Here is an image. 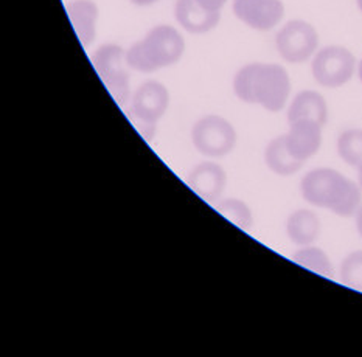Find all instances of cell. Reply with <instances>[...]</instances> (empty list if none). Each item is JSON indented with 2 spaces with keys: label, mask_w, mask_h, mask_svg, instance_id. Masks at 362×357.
Segmentation results:
<instances>
[{
  "label": "cell",
  "mask_w": 362,
  "mask_h": 357,
  "mask_svg": "<svg viewBox=\"0 0 362 357\" xmlns=\"http://www.w3.org/2000/svg\"><path fill=\"white\" fill-rule=\"evenodd\" d=\"M286 236L297 247L316 244L322 233V221L316 211L297 209L286 218Z\"/></svg>",
  "instance_id": "15"
},
{
  "label": "cell",
  "mask_w": 362,
  "mask_h": 357,
  "mask_svg": "<svg viewBox=\"0 0 362 357\" xmlns=\"http://www.w3.org/2000/svg\"><path fill=\"white\" fill-rule=\"evenodd\" d=\"M336 151L344 163L358 168L362 165V129L351 128L342 131L336 141Z\"/></svg>",
  "instance_id": "19"
},
{
  "label": "cell",
  "mask_w": 362,
  "mask_h": 357,
  "mask_svg": "<svg viewBox=\"0 0 362 357\" xmlns=\"http://www.w3.org/2000/svg\"><path fill=\"white\" fill-rule=\"evenodd\" d=\"M319 33L313 23L293 19L279 28L275 35V49L289 64H303L313 59L319 50Z\"/></svg>",
  "instance_id": "8"
},
{
  "label": "cell",
  "mask_w": 362,
  "mask_h": 357,
  "mask_svg": "<svg viewBox=\"0 0 362 357\" xmlns=\"http://www.w3.org/2000/svg\"><path fill=\"white\" fill-rule=\"evenodd\" d=\"M356 74H358V78L359 81L362 83V59L358 62V69H356Z\"/></svg>",
  "instance_id": "25"
},
{
  "label": "cell",
  "mask_w": 362,
  "mask_h": 357,
  "mask_svg": "<svg viewBox=\"0 0 362 357\" xmlns=\"http://www.w3.org/2000/svg\"><path fill=\"white\" fill-rule=\"evenodd\" d=\"M263 158L267 170L281 177L294 176L305 165L291 153L285 141V136H279L267 143Z\"/></svg>",
  "instance_id": "16"
},
{
  "label": "cell",
  "mask_w": 362,
  "mask_h": 357,
  "mask_svg": "<svg viewBox=\"0 0 362 357\" xmlns=\"http://www.w3.org/2000/svg\"><path fill=\"white\" fill-rule=\"evenodd\" d=\"M185 182L192 188V192L198 194L201 199L210 204H216L221 197H224L227 187V172L218 162L209 158V160L196 163L188 171Z\"/></svg>",
  "instance_id": "10"
},
{
  "label": "cell",
  "mask_w": 362,
  "mask_h": 357,
  "mask_svg": "<svg viewBox=\"0 0 362 357\" xmlns=\"http://www.w3.org/2000/svg\"><path fill=\"white\" fill-rule=\"evenodd\" d=\"M356 170H358V180H356V182H358V185H359L361 189H362V165H359Z\"/></svg>",
  "instance_id": "24"
},
{
  "label": "cell",
  "mask_w": 362,
  "mask_h": 357,
  "mask_svg": "<svg viewBox=\"0 0 362 357\" xmlns=\"http://www.w3.org/2000/svg\"><path fill=\"white\" fill-rule=\"evenodd\" d=\"M193 148L204 157L218 160L233 153L238 145V132L226 117L209 114L198 118L192 126Z\"/></svg>",
  "instance_id": "6"
},
{
  "label": "cell",
  "mask_w": 362,
  "mask_h": 357,
  "mask_svg": "<svg viewBox=\"0 0 362 357\" xmlns=\"http://www.w3.org/2000/svg\"><path fill=\"white\" fill-rule=\"evenodd\" d=\"M339 280L347 288L362 292V250L345 255L339 266Z\"/></svg>",
  "instance_id": "20"
},
{
  "label": "cell",
  "mask_w": 362,
  "mask_h": 357,
  "mask_svg": "<svg viewBox=\"0 0 362 357\" xmlns=\"http://www.w3.org/2000/svg\"><path fill=\"white\" fill-rule=\"evenodd\" d=\"M66 11L78 41L84 49H89L95 42L98 31L100 8L97 2L95 0H70L66 5Z\"/></svg>",
  "instance_id": "13"
},
{
  "label": "cell",
  "mask_w": 362,
  "mask_h": 357,
  "mask_svg": "<svg viewBox=\"0 0 362 357\" xmlns=\"http://www.w3.org/2000/svg\"><path fill=\"white\" fill-rule=\"evenodd\" d=\"M355 224H356V230H358L359 236L362 238V205L359 207L358 213L355 214Z\"/></svg>",
  "instance_id": "23"
},
{
  "label": "cell",
  "mask_w": 362,
  "mask_h": 357,
  "mask_svg": "<svg viewBox=\"0 0 362 357\" xmlns=\"http://www.w3.org/2000/svg\"><path fill=\"white\" fill-rule=\"evenodd\" d=\"M185 49V39L180 30L160 23L126 49V62L137 74H156L176 66L184 58Z\"/></svg>",
  "instance_id": "3"
},
{
  "label": "cell",
  "mask_w": 362,
  "mask_h": 357,
  "mask_svg": "<svg viewBox=\"0 0 362 357\" xmlns=\"http://www.w3.org/2000/svg\"><path fill=\"white\" fill-rule=\"evenodd\" d=\"M90 62L117 105L120 107L128 106L132 90L126 49L114 42L101 44L90 54Z\"/></svg>",
  "instance_id": "5"
},
{
  "label": "cell",
  "mask_w": 362,
  "mask_h": 357,
  "mask_svg": "<svg viewBox=\"0 0 362 357\" xmlns=\"http://www.w3.org/2000/svg\"><path fill=\"white\" fill-rule=\"evenodd\" d=\"M175 19L180 30L190 35H207L221 22V13H211L196 0H176Z\"/></svg>",
  "instance_id": "12"
},
{
  "label": "cell",
  "mask_w": 362,
  "mask_h": 357,
  "mask_svg": "<svg viewBox=\"0 0 362 357\" xmlns=\"http://www.w3.org/2000/svg\"><path fill=\"white\" fill-rule=\"evenodd\" d=\"M289 129L285 136V141L291 153L298 160L306 163L316 156L324 141V126L310 120H298L288 123Z\"/></svg>",
  "instance_id": "11"
},
{
  "label": "cell",
  "mask_w": 362,
  "mask_h": 357,
  "mask_svg": "<svg viewBox=\"0 0 362 357\" xmlns=\"http://www.w3.org/2000/svg\"><path fill=\"white\" fill-rule=\"evenodd\" d=\"M358 61L349 49L342 45L322 47L311 59V75L325 89H339L355 76Z\"/></svg>",
  "instance_id": "7"
},
{
  "label": "cell",
  "mask_w": 362,
  "mask_h": 357,
  "mask_svg": "<svg viewBox=\"0 0 362 357\" xmlns=\"http://www.w3.org/2000/svg\"><path fill=\"white\" fill-rule=\"evenodd\" d=\"M356 5H358V8H359V11L362 13V0H356Z\"/></svg>",
  "instance_id": "26"
},
{
  "label": "cell",
  "mask_w": 362,
  "mask_h": 357,
  "mask_svg": "<svg viewBox=\"0 0 362 357\" xmlns=\"http://www.w3.org/2000/svg\"><path fill=\"white\" fill-rule=\"evenodd\" d=\"M293 261L296 264L302 266L306 271H311L317 274L324 279H334V266L329 259L328 253L317 247V245H303V247H297V250L293 253Z\"/></svg>",
  "instance_id": "17"
},
{
  "label": "cell",
  "mask_w": 362,
  "mask_h": 357,
  "mask_svg": "<svg viewBox=\"0 0 362 357\" xmlns=\"http://www.w3.org/2000/svg\"><path fill=\"white\" fill-rule=\"evenodd\" d=\"M288 123L310 120L325 126L328 122V105L324 95L316 90H300L289 101L286 110Z\"/></svg>",
  "instance_id": "14"
},
{
  "label": "cell",
  "mask_w": 362,
  "mask_h": 357,
  "mask_svg": "<svg viewBox=\"0 0 362 357\" xmlns=\"http://www.w3.org/2000/svg\"><path fill=\"white\" fill-rule=\"evenodd\" d=\"M171 95L168 87L157 79H146L132 90L128 112L145 139H151L165 114L168 112Z\"/></svg>",
  "instance_id": "4"
},
{
  "label": "cell",
  "mask_w": 362,
  "mask_h": 357,
  "mask_svg": "<svg viewBox=\"0 0 362 357\" xmlns=\"http://www.w3.org/2000/svg\"><path fill=\"white\" fill-rule=\"evenodd\" d=\"M160 0H129V4L139 8H146V6H153L156 4H159Z\"/></svg>",
  "instance_id": "22"
},
{
  "label": "cell",
  "mask_w": 362,
  "mask_h": 357,
  "mask_svg": "<svg viewBox=\"0 0 362 357\" xmlns=\"http://www.w3.org/2000/svg\"><path fill=\"white\" fill-rule=\"evenodd\" d=\"M235 97L246 105L263 107L267 112H281L289 105L291 76L277 62H249L233 75Z\"/></svg>",
  "instance_id": "1"
},
{
  "label": "cell",
  "mask_w": 362,
  "mask_h": 357,
  "mask_svg": "<svg viewBox=\"0 0 362 357\" xmlns=\"http://www.w3.org/2000/svg\"><path fill=\"white\" fill-rule=\"evenodd\" d=\"M202 8L211 13H221L223 8L227 5L229 0H196Z\"/></svg>",
  "instance_id": "21"
},
{
  "label": "cell",
  "mask_w": 362,
  "mask_h": 357,
  "mask_svg": "<svg viewBox=\"0 0 362 357\" xmlns=\"http://www.w3.org/2000/svg\"><path fill=\"white\" fill-rule=\"evenodd\" d=\"M232 11L246 27L267 33L285 18V4L283 0H233Z\"/></svg>",
  "instance_id": "9"
},
{
  "label": "cell",
  "mask_w": 362,
  "mask_h": 357,
  "mask_svg": "<svg viewBox=\"0 0 362 357\" xmlns=\"http://www.w3.org/2000/svg\"><path fill=\"white\" fill-rule=\"evenodd\" d=\"M300 194L311 207L327 210L341 218H351L362 205V189L341 171L322 166L305 174Z\"/></svg>",
  "instance_id": "2"
},
{
  "label": "cell",
  "mask_w": 362,
  "mask_h": 357,
  "mask_svg": "<svg viewBox=\"0 0 362 357\" xmlns=\"http://www.w3.org/2000/svg\"><path fill=\"white\" fill-rule=\"evenodd\" d=\"M216 211L224 216L233 226L241 228L243 232H249L254 227V213L247 202L238 197H221L215 204Z\"/></svg>",
  "instance_id": "18"
}]
</instances>
